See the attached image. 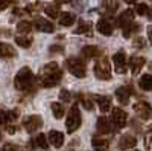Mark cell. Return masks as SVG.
Segmentation results:
<instances>
[{
	"label": "cell",
	"instance_id": "cell-1",
	"mask_svg": "<svg viewBox=\"0 0 152 151\" xmlns=\"http://www.w3.org/2000/svg\"><path fill=\"white\" fill-rule=\"evenodd\" d=\"M62 77V70L58 66V63H49L44 66L43 69V75H41V82L44 87L50 89V87H55Z\"/></svg>",
	"mask_w": 152,
	"mask_h": 151
},
{
	"label": "cell",
	"instance_id": "cell-2",
	"mask_svg": "<svg viewBox=\"0 0 152 151\" xmlns=\"http://www.w3.org/2000/svg\"><path fill=\"white\" fill-rule=\"evenodd\" d=\"M32 82H34V73L29 67H21L18 70V73L15 75V80H14V85L17 90H29L32 87Z\"/></svg>",
	"mask_w": 152,
	"mask_h": 151
},
{
	"label": "cell",
	"instance_id": "cell-3",
	"mask_svg": "<svg viewBox=\"0 0 152 151\" xmlns=\"http://www.w3.org/2000/svg\"><path fill=\"white\" fill-rule=\"evenodd\" d=\"M67 69L76 78H84L87 75V66L79 58H69L67 60Z\"/></svg>",
	"mask_w": 152,
	"mask_h": 151
},
{
	"label": "cell",
	"instance_id": "cell-4",
	"mask_svg": "<svg viewBox=\"0 0 152 151\" xmlns=\"http://www.w3.org/2000/svg\"><path fill=\"white\" fill-rule=\"evenodd\" d=\"M94 75L99 80H110L111 78V64L108 58H100L94 64Z\"/></svg>",
	"mask_w": 152,
	"mask_h": 151
},
{
	"label": "cell",
	"instance_id": "cell-5",
	"mask_svg": "<svg viewBox=\"0 0 152 151\" xmlns=\"http://www.w3.org/2000/svg\"><path fill=\"white\" fill-rule=\"evenodd\" d=\"M67 131L69 133H75L81 127V111L78 108V105H73L69 111V116H67Z\"/></svg>",
	"mask_w": 152,
	"mask_h": 151
},
{
	"label": "cell",
	"instance_id": "cell-6",
	"mask_svg": "<svg viewBox=\"0 0 152 151\" xmlns=\"http://www.w3.org/2000/svg\"><path fill=\"white\" fill-rule=\"evenodd\" d=\"M113 63H114V69H116L117 73H125L126 67H128V63H126V55L123 50L114 54L113 55Z\"/></svg>",
	"mask_w": 152,
	"mask_h": 151
},
{
	"label": "cell",
	"instance_id": "cell-7",
	"mask_svg": "<svg viewBox=\"0 0 152 151\" xmlns=\"http://www.w3.org/2000/svg\"><path fill=\"white\" fill-rule=\"evenodd\" d=\"M41 125H43V119L38 115H32L24 119V128H26L28 133H35L37 130L41 128Z\"/></svg>",
	"mask_w": 152,
	"mask_h": 151
},
{
	"label": "cell",
	"instance_id": "cell-8",
	"mask_svg": "<svg viewBox=\"0 0 152 151\" xmlns=\"http://www.w3.org/2000/svg\"><path fill=\"white\" fill-rule=\"evenodd\" d=\"M113 124L116 125V128H123L128 121V113L122 108H114L113 110Z\"/></svg>",
	"mask_w": 152,
	"mask_h": 151
},
{
	"label": "cell",
	"instance_id": "cell-9",
	"mask_svg": "<svg viewBox=\"0 0 152 151\" xmlns=\"http://www.w3.org/2000/svg\"><path fill=\"white\" fill-rule=\"evenodd\" d=\"M134 111H135L142 119H149V118H152V107H151L148 102H145V101L135 102V104H134Z\"/></svg>",
	"mask_w": 152,
	"mask_h": 151
},
{
	"label": "cell",
	"instance_id": "cell-10",
	"mask_svg": "<svg viewBox=\"0 0 152 151\" xmlns=\"http://www.w3.org/2000/svg\"><path fill=\"white\" fill-rule=\"evenodd\" d=\"M47 139H49V144L52 145V147H55V148H61L62 144H64V134H62L61 131L52 130V131H49Z\"/></svg>",
	"mask_w": 152,
	"mask_h": 151
},
{
	"label": "cell",
	"instance_id": "cell-11",
	"mask_svg": "<svg viewBox=\"0 0 152 151\" xmlns=\"http://www.w3.org/2000/svg\"><path fill=\"white\" fill-rule=\"evenodd\" d=\"M137 145V139L134 136L131 134H125L120 137V141H119V150L125 151V150H129V148H134Z\"/></svg>",
	"mask_w": 152,
	"mask_h": 151
},
{
	"label": "cell",
	"instance_id": "cell-12",
	"mask_svg": "<svg viewBox=\"0 0 152 151\" xmlns=\"http://www.w3.org/2000/svg\"><path fill=\"white\" fill-rule=\"evenodd\" d=\"M94 101L97 102L99 108L102 113H107L111 110V98L110 96H104V95H96L94 96Z\"/></svg>",
	"mask_w": 152,
	"mask_h": 151
},
{
	"label": "cell",
	"instance_id": "cell-13",
	"mask_svg": "<svg viewBox=\"0 0 152 151\" xmlns=\"http://www.w3.org/2000/svg\"><path fill=\"white\" fill-rule=\"evenodd\" d=\"M131 89L129 87H119V89L116 90V98L119 99V102L120 104H123V105H126L129 102V96H131Z\"/></svg>",
	"mask_w": 152,
	"mask_h": 151
},
{
	"label": "cell",
	"instance_id": "cell-14",
	"mask_svg": "<svg viewBox=\"0 0 152 151\" xmlns=\"http://www.w3.org/2000/svg\"><path fill=\"white\" fill-rule=\"evenodd\" d=\"M146 64V60L143 57H132L131 61H129V67H131V72L134 75L140 73V70L143 69V66Z\"/></svg>",
	"mask_w": 152,
	"mask_h": 151
},
{
	"label": "cell",
	"instance_id": "cell-15",
	"mask_svg": "<svg viewBox=\"0 0 152 151\" xmlns=\"http://www.w3.org/2000/svg\"><path fill=\"white\" fill-rule=\"evenodd\" d=\"M132 18H134V12H132L131 9L123 11L122 14L119 15V18H117V24H119L120 28H126L128 24L132 23Z\"/></svg>",
	"mask_w": 152,
	"mask_h": 151
},
{
	"label": "cell",
	"instance_id": "cell-16",
	"mask_svg": "<svg viewBox=\"0 0 152 151\" xmlns=\"http://www.w3.org/2000/svg\"><path fill=\"white\" fill-rule=\"evenodd\" d=\"M96 130L100 134H107V133H110L113 130V125H111V122L107 118H99L97 124H96Z\"/></svg>",
	"mask_w": 152,
	"mask_h": 151
},
{
	"label": "cell",
	"instance_id": "cell-17",
	"mask_svg": "<svg viewBox=\"0 0 152 151\" xmlns=\"http://www.w3.org/2000/svg\"><path fill=\"white\" fill-rule=\"evenodd\" d=\"M35 28L41 32H53L55 31V26L46 18H37L35 20Z\"/></svg>",
	"mask_w": 152,
	"mask_h": 151
},
{
	"label": "cell",
	"instance_id": "cell-18",
	"mask_svg": "<svg viewBox=\"0 0 152 151\" xmlns=\"http://www.w3.org/2000/svg\"><path fill=\"white\" fill-rule=\"evenodd\" d=\"M96 29L102 35H111L113 34V24L107 20H99L97 24H96Z\"/></svg>",
	"mask_w": 152,
	"mask_h": 151
},
{
	"label": "cell",
	"instance_id": "cell-19",
	"mask_svg": "<svg viewBox=\"0 0 152 151\" xmlns=\"http://www.w3.org/2000/svg\"><path fill=\"white\" fill-rule=\"evenodd\" d=\"M15 57V49L8 43H0V58H12Z\"/></svg>",
	"mask_w": 152,
	"mask_h": 151
},
{
	"label": "cell",
	"instance_id": "cell-20",
	"mask_svg": "<svg viewBox=\"0 0 152 151\" xmlns=\"http://www.w3.org/2000/svg\"><path fill=\"white\" fill-rule=\"evenodd\" d=\"M32 145L37 147V148H43L46 150L49 147V139H47V136L46 134H37L32 137Z\"/></svg>",
	"mask_w": 152,
	"mask_h": 151
},
{
	"label": "cell",
	"instance_id": "cell-21",
	"mask_svg": "<svg viewBox=\"0 0 152 151\" xmlns=\"http://www.w3.org/2000/svg\"><path fill=\"white\" fill-rule=\"evenodd\" d=\"M138 85H140V89H142V90L152 92V75H151V73L143 75V77L138 80Z\"/></svg>",
	"mask_w": 152,
	"mask_h": 151
},
{
	"label": "cell",
	"instance_id": "cell-22",
	"mask_svg": "<svg viewBox=\"0 0 152 151\" xmlns=\"http://www.w3.org/2000/svg\"><path fill=\"white\" fill-rule=\"evenodd\" d=\"M17 118V115L14 111H8L5 108H0V125H5L8 122H12Z\"/></svg>",
	"mask_w": 152,
	"mask_h": 151
},
{
	"label": "cell",
	"instance_id": "cell-23",
	"mask_svg": "<svg viewBox=\"0 0 152 151\" xmlns=\"http://www.w3.org/2000/svg\"><path fill=\"white\" fill-rule=\"evenodd\" d=\"M93 148H94V151H108L110 142L107 139H99V137H94V139H93Z\"/></svg>",
	"mask_w": 152,
	"mask_h": 151
},
{
	"label": "cell",
	"instance_id": "cell-24",
	"mask_svg": "<svg viewBox=\"0 0 152 151\" xmlns=\"http://www.w3.org/2000/svg\"><path fill=\"white\" fill-rule=\"evenodd\" d=\"M79 98H81V102H82V105H84L85 110H93V107H94V98H93L91 95L84 93V95H81Z\"/></svg>",
	"mask_w": 152,
	"mask_h": 151
},
{
	"label": "cell",
	"instance_id": "cell-25",
	"mask_svg": "<svg viewBox=\"0 0 152 151\" xmlns=\"http://www.w3.org/2000/svg\"><path fill=\"white\" fill-rule=\"evenodd\" d=\"M50 108H52V113H53V116H55L56 119H61L62 116H64V113H66L64 105H62V104H58V102H52Z\"/></svg>",
	"mask_w": 152,
	"mask_h": 151
},
{
	"label": "cell",
	"instance_id": "cell-26",
	"mask_svg": "<svg viewBox=\"0 0 152 151\" xmlns=\"http://www.w3.org/2000/svg\"><path fill=\"white\" fill-rule=\"evenodd\" d=\"M75 23V15L70 14V12H64L61 17H59V24L61 26H72Z\"/></svg>",
	"mask_w": 152,
	"mask_h": 151
},
{
	"label": "cell",
	"instance_id": "cell-27",
	"mask_svg": "<svg viewBox=\"0 0 152 151\" xmlns=\"http://www.w3.org/2000/svg\"><path fill=\"white\" fill-rule=\"evenodd\" d=\"M99 54V49L96 46H85L82 47V57L84 58H94Z\"/></svg>",
	"mask_w": 152,
	"mask_h": 151
},
{
	"label": "cell",
	"instance_id": "cell-28",
	"mask_svg": "<svg viewBox=\"0 0 152 151\" xmlns=\"http://www.w3.org/2000/svg\"><path fill=\"white\" fill-rule=\"evenodd\" d=\"M75 34H88V35H90V34H91V23L81 21L79 26L75 29Z\"/></svg>",
	"mask_w": 152,
	"mask_h": 151
},
{
	"label": "cell",
	"instance_id": "cell-29",
	"mask_svg": "<svg viewBox=\"0 0 152 151\" xmlns=\"http://www.w3.org/2000/svg\"><path fill=\"white\" fill-rule=\"evenodd\" d=\"M15 43H17L18 46L24 47V49H28V47L32 46V38H29V37H24V35H20V37H17V38H15Z\"/></svg>",
	"mask_w": 152,
	"mask_h": 151
},
{
	"label": "cell",
	"instance_id": "cell-30",
	"mask_svg": "<svg viewBox=\"0 0 152 151\" xmlns=\"http://www.w3.org/2000/svg\"><path fill=\"white\" fill-rule=\"evenodd\" d=\"M31 29H32V23H29L26 20H23L17 24V31L20 34H28V32H31Z\"/></svg>",
	"mask_w": 152,
	"mask_h": 151
},
{
	"label": "cell",
	"instance_id": "cell-31",
	"mask_svg": "<svg viewBox=\"0 0 152 151\" xmlns=\"http://www.w3.org/2000/svg\"><path fill=\"white\" fill-rule=\"evenodd\" d=\"M138 29H140V26H138L137 23H131V24H128L126 28H123V35L128 38V37H131L134 32H137Z\"/></svg>",
	"mask_w": 152,
	"mask_h": 151
},
{
	"label": "cell",
	"instance_id": "cell-32",
	"mask_svg": "<svg viewBox=\"0 0 152 151\" xmlns=\"http://www.w3.org/2000/svg\"><path fill=\"white\" fill-rule=\"evenodd\" d=\"M46 14H47L50 18H58L59 9H58L56 5H49V6H46Z\"/></svg>",
	"mask_w": 152,
	"mask_h": 151
},
{
	"label": "cell",
	"instance_id": "cell-33",
	"mask_svg": "<svg viewBox=\"0 0 152 151\" xmlns=\"http://www.w3.org/2000/svg\"><path fill=\"white\" fill-rule=\"evenodd\" d=\"M148 11H149V8H148V5H145V3H138L137 8H135V12H137L138 15H146Z\"/></svg>",
	"mask_w": 152,
	"mask_h": 151
},
{
	"label": "cell",
	"instance_id": "cell-34",
	"mask_svg": "<svg viewBox=\"0 0 152 151\" xmlns=\"http://www.w3.org/2000/svg\"><path fill=\"white\" fill-rule=\"evenodd\" d=\"M104 5H105V8L108 11H116L117 6H119V2H117V0H105Z\"/></svg>",
	"mask_w": 152,
	"mask_h": 151
},
{
	"label": "cell",
	"instance_id": "cell-35",
	"mask_svg": "<svg viewBox=\"0 0 152 151\" xmlns=\"http://www.w3.org/2000/svg\"><path fill=\"white\" fill-rule=\"evenodd\" d=\"M145 147H146L148 150L152 147V127L148 130V133H146V136H145Z\"/></svg>",
	"mask_w": 152,
	"mask_h": 151
},
{
	"label": "cell",
	"instance_id": "cell-36",
	"mask_svg": "<svg viewBox=\"0 0 152 151\" xmlns=\"http://www.w3.org/2000/svg\"><path fill=\"white\" fill-rule=\"evenodd\" d=\"M70 98H72V95H70V92H67L66 89H62V90L59 92V99H62L64 102H70Z\"/></svg>",
	"mask_w": 152,
	"mask_h": 151
},
{
	"label": "cell",
	"instance_id": "cell-37",
	"mask_svg": "<svg viewBox=\"0 0 152 151\" xmlns=\"http://www.w3.org/2000/svg\"><path fill=\"white\" fill-rule=\"evenodd\" d=\"M0 151H18V148H17V145H14V144H5Z\"/></svg>",
	"mask_w": 152,
	"mask_h": 151
},
{
	"label": "cell",
	"instance_id": "cell-38",
	"mask_svg": "<svg viewBox=\"0 0 152 151\" xmlns=\"http://www.w3.org/2000/svg\"><path fill=\"white\" fill-rule=\"evenodd\" d=\"M134 46H135V47H138V49H142V47H145V46H146V41H145L143 38H140V37H138V38H135V40H134Z\"/></svg>",
	"mask_w": 152,
	"mask_h": 151
},
{
	"label": "cell",
	"instance_id": "cell-39",
	"mask_svg": "<svg viewBox=\"0 0 152 151\" xmlns=\"http://www.w3.org/2000/svg\"><path fill=\"white\" fill-rule=\"evenodd\" d=\"M9 3H11V0H0V11H3V9H6Z\"/></svg>",
	"mask_w": 152,
	"mask_h": 151
},
{
	"label": "cell",
	"instance_id": "cell-40",
	"mask_svg": "<svg viewBox=\"0 0 152 151\" xmlns=\"http://www.w3.org/2000/svg\"><path fill=\"white\" fill-rule=\"evenodd\" d=\"M50 52H58V54H62V47H61V46H50Z\"/></svg>",
	"mask_w": 152,
	"mask_h": 151
},
{
	"label": "cell",
	"instance_id": "cell-41",
	"mask_svg": "<svg viewBox=\"0 0 152 151\" xmlns=\"http://www.w3.org/2000/svg\"><path fill=\"white\" fill-rule=\"evenodd\" d=\"M148 38H149V41L152 43V26L148 28Z\"/></svg>",
	"mask_w": 152,
	"mask_h": 151
},
{
	"label": "cell",
	"instance_id": "cell-42",
	"mask_svg": "<svg viewBox=\"0 0 152 151\" xmlns=\"http://www.w3.org/2000/svg\"><path fill=\"white\" fill-rule=\"evenodd\" d=\"M123 2H125V3H128V5H132V3L137 2V0H123Z\"/></svg>",
	"mask_w": 152,
	"mask_h": 151
},
{
	"label": "cell",
	"instance_id": "cell-43",
	"mask_svg": "<svg viewBox=\"0 0 152 151\" xmlns=\"http://www.w3.org/2000/svg\"><path fill=\"white\" fill-rule=\"evenodd\" d=\"M55 2H56V3H69L70 0H55Z\"/></svg>",
	"mask_w": 152,
	"mask_h": 151
},
{
	"label": "cell",
	"instance_id": "cell-44",
	"mask_svg": "<svg viewBox=\"0 0 152 151\" xmlns=\"http://www.w3.org/2000/svg\"><path fill=\"white\" fill-rule=\"evenodd\" d=\"M15 131V127H8V133H14Z\"/></svg>",
	"mask_w": 152,
	"mask_h": 151
},
{
	"label": "cell",
	"instance_id": "cell-45",
	"mask_svg": "<svg viewBox=\"0 0 152 151\" xmlns=\"http://www.w3.org/2000/svg\"><path fill=\"white\" fill-rule=\"evenodd\" d=\"M148 17H149V20H152V8L148 11Z\"/></svg>",
	"mask_w": 152,
	"mask_h": 151
},
{
	"label": "cell",
	"instance_id": "cell-46",
	"mask_svg": "<svg viewBox=\"0 0 152 151\" xmlns=\"http://www.w3.org/2000/svg\"><path fill=\"white\" fill-rule=\"evenodd\" d=\"M0 141H2V134H0Z\"/></svg>",
	"mask_w": 152,
	"mask_h": 151
}]
</instances>
